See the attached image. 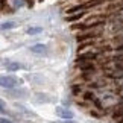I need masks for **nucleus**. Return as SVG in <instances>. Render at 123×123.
<instances>
[{"label": "nucleus", "instance_id": "obj_1", "mask_svg": "<svg viewBox=\"0 0 123 123\" xmlns=\"http://www.w3.org/2000/svg\"><path fill=\"white\" fill-rule=\"evenodd\" d=\"M20 82L15 76H5V74H0V87L2 88H8V90H11L14 88L15 85Z\"/></svg>", "mask_w": 123, "mask_h": 123}, {"label": "nucleus", "instance_id": "obj_2", "mask_svg": "<svg viewBox=\"0 0 123 123\" xmlns=\"http://www.w3.org/2000/svg\"><path fill=\"white\" fill-rule=\"evenodd\" d=\"M56 116L58 117H61V119H65V120H72L73 117H74V114L70 110H67V108H64V106H56Z\"/></svg>", "mask_w": 123, "mask_h": 123}, {"label": "nucleus", "instance_id": "obj_3", "mask_svg": "<svg viewBox=\"0 0 123 123\" xmlns=\"http://www.w3.org/2000/svg\"><path fill=\"white\" fill-rule=\"evenodd\" d=\"M3 65H5L6 70H9V72H17V70L23 68V65L20 62H15V61H5Z\"/></svg>", "mask_w": 123, "mask_h": 123}, {"label": "nucleus", "instance_id": "obj_4", "mask_svg": "<svg viewBox=\"0 0 123 123\" xmlns=\"http://www.w3.org/2000/svg\"><path fill=\"white\" fill-rule=\"evenodd\" d=\"M31 52H34L37 55H44V53H47V46L46 44H34V46H31Z\"/></svg>", "mask_w": 123, "mask_h": 123}, {"label": "nucleus", "instance_id": "obj_5", "mask_svg": "<svg viewBox=\"0 0 123 123\" xmlns=\"http://www.w3.org/2000/svg\"><path fill=\"white\" fill-rule=\"evenodd\" d=\"M41 32H43V27H40V26H31V27L26 29L27 35H38V34H41Z\"/></svg>", "mask_w": 123, "mask_h": 123}, {"label": "nucleus", "instance_id": "obj_6", "mask_svg": "<svg viewBox=\"0 0 123 123\" xmlns=\"http://www.w3.org/2000/svg\"><path fill=\"white\" fill-rule=\"evenodd\" d=\"M15 26H17L15 21H5V23H2V25H0V31H11V29H14Z\"/></svg>", "mask_w": 123, "mask_h": 123}, {"label": "nucleus", "instance_id": "obj_7", "mask_svg": "<svg viewBox=\"0 0 123 123\" xmlns=\"http://www.w3.org/2000/svg\"><path fill=\"white\" fill-rule=\"evenodd\" d=\"M25 93H26L25 90H21V91L20 90H15V91H9V96H12V97H25L26 96Z\"/></svg>", "mask_w": 123, "mask_h": 123}, {"label": "nucleus", "instance_id": "obj_8", "mask_svg": "<svg viewBox=\"0 0 123 123\" xmlns=\"http://www.w3.org/2000/svg\"><path fill=\"white\" fill-rule=\"evenodd\" d=\"M5 111V103H3V100H0V112H3Z\"/></svg>", "mask_w": 123, "mask_h": 123}, {"label": "nucleus", "instance_id": "obj_9", "mask_svg": "<svg viewBox=\"0 0 123 123\" xmlns=\"http://www.w3.org/2000/svg\"><path fill=\"white\" fill-rule=\"evenodd\" d=\"M0 123H12V122H9L6 119H3V117H0Z\"/></svg>", "mask_w": 123, "mask_h": 123}, {"label": "nucleus", "instance_id": "obj_10", "mask_svg": "<svg viewBox=\"0 0 123 123\" xmlns=\"http://www.w3.org/2000/svg\"><path fill=\"white\" fill-rule=\"evenodd\" d=\"M65 123H73V122H70V120H68V122H65Z\"/></svg>", "mask_w": 123, "mask_h": 123}]
</instances>
